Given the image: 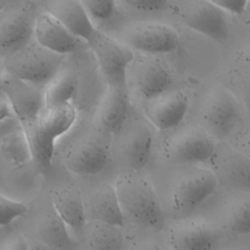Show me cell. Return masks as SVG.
I'll return each instance as SVG.
<instances>
[{
	"label": "cell",
	"mask_w": 250,
	"mask_h": 250,
	"mask_svg": "<svg viewBox=\"0 0 250 250\" xmlns=\"http://www.w3.org/2000/svg\"><path fill=\"white\" fill-rule=\"evenodd\" d=\"M11 115V108L5 102H0V122Z\"/></svg>",
	"instance_id": "cell-37"
},
{
	"label": "cell",
	"mask_w": 250,
	"mask_h": 250,
	"mask_svg": "<svg viewBox=\"0 0 250 250\" xmlns=\"http://www.w3.org/2000/svg\"><path fill=\"white\" fill-rule=\"evenodd\" d=\"M63 56L53 53L30 41L4 58L3 69L18 79L44 88L62 69Z\"/></svg>",
	"instance_id": "cell-2"
},
{
	"label": "cell",
	"mask_w": 250,
	"mask_h": 250,
	"mask_svg": "<svg viewBox=\"0 0 250 250\" xmlns=\"http://www.w3.org/2000/svg\"><path fill=\"white\" fill-rule=\"evenodd\" d=\"M242 58L247 63V65H250V43L245 46V48L242 50Z\"/></svg>",
	"instance_id": "cell-39"
},
{
	"label": "cell",
	"mask_w": 250,
	"mask_h": 250,
	"mask_svg": "<svg viewBox=\"0 0 250 250\" xmlns=\"http://www.w3.org/2000/svg\"><path fill=\"white\" fill-rule=\"evenodd\" d=\"M242 18H243V21L246 25L250 26V1L247 2V6H246V9L242 15Z\"/></svg>",
	"instance_id": "cell-38"
},
{
	"label": "cell",
	"mask_w": 250,
	"mask_h": 250,
	"mask_svg": "<svg viewBox=\"0 0 250 250\" xmlns=\"http://www.w3.org/2000/svg\"><path fill=\"white\" fill-rule=\"evenodd\" d=\"M118 134L117 153L121 164L132 172L143 169L150 158L154 142L149 122L142 118L126 122Z\"/></svg>",
	"instance_id": "cell-9"
},
{
	"label": "cell",
	"mask_w": 250,
	"mask_h": 250,
	"mask_svg": "<svg viewBox=\"0 0 250 250\" xmlns=\"http://www.w3.org/2000/svg\"><path fill=\"white\" fill-rule=\"evenodd\" d=\"M232 79L243 103L250 109V65L235 70Z\"/></svg>",
	"instance_id": "cell-31"
},
{
	"label": "cell",
	"mask_w": 250,
	"mask_h": 250,
	"mask_svg": "<svg viewBox=\"0 0 250 250\" xmlns=\"http://www.w3.org/2000/svg\"><path fill=\"white\" fill-rule=\"evenodd\" d=\"M27 206L0 193V226H7L19 217L27 213Z\"/></svg>",
	"instance_id": "cell-30"
},
{
	"label": "cell",
	"mask_w": 250,
	"mask_h": 250,
	"mask_svg": "<svg viewBox=\"0 0 250 250\" xmlns=\"http://www.w3.org/2000/svg\"><path fill=\"white\" fill-rule=\"evenodd\" d=\"M0 154L15 168L21 167L31 160L29 146L21 128L1 138Z\"/></svg>",
	"instance_id": "cell-28"
},
{
	"label": "cell",
	"mask_w": 250,
	"mask_h": 250,
	"mask_svg": "<svg viewBox=\"0 0 250 250\" xmlns=\"http://www.w3.org/2000/svg\"><path fill=\"white\" fill-rule=\"evenodd\" d=\"M219 184L250 193V159L229 144H218L215 153L209 161Z\"/></svg>",
	"instance_id": "cell-13"
},
{
	"label": "cell",
	"mask_w": 250,
	"mask_h": 250,
	"mask_svg": "<svg viewBox=\"0 0 250 250\" xmlns=\"http://www.w3.org/2000/svg\"><path fill=\"white\" fill-rule=\"evenodd\" d=\"M229 145L250 159V126L239 130L232 137Z\"/></svg>",
	"instance_id": "cell-33"
},
{
	"label": "cell",
	"mask_w": 250,
	"mask_h": 250,
	"mask_svg": "<svg viewBox=\"0 0 250 250\" xmlns=\"http://www.w3.org/2000/svg\"><path fill=\"white\" fill-rule=\"evenodd\" d=\"M37 7L32 1H13L0 10V56L27 45L33 37Z\"/></svg>",
	"instance_id": "cell-5"
},
{
	"label": "cell",
	"mask_w": 250,
	"mask_h": 250,
	"mask_svg": "<svg viewBox=\"0 0 250 250\" xmlns=\"http://www.w3.org/2000/svg\"><path fill=\"white\" fill-rule=\"evenodd\" d=\"M2 92L8 99V104L20 124L37 120L44 103V88L37 87L9 74L2 79Z\"/></svg>",
	"instance_id": "cell-15"
},
{
	"label": "cell",
	"mask_w": 250,
	"mask_h": 250,
	"mask_svg": "<svg viewBox=\"0 0 250 250\" xmlns=\"http://www.w3.org/2000/svg\"><path fill=\"white\" fill-rule=\"evenodd\" d=\"M129 70L135 91L146 102L172 90L170 71L161 62L149 56L135 59Z\"/></svg>",
	"instance_id": "cell-14"
},
{
	"label": "cell",
	"mask_w": 250,
	"mask_h": 250,
	"mask_svg": "<svg viewBox=\"0 0 250 250\" xmlns=\"http://www.w3.org/2000/svg\"><path fill=\"white\" fill-rule=\"evenodd\" d=\"M76 88V74L70 69H61L44 87L45 107H55L70 103Z\"/></svg>",
	"instance_id": "cell-26"
},
{
	"label": "cell",
	"mask_w": 250,
	"mask_h": 250,
	"mask_svg": "<svg viewBox=\"0 0 250 250\" xmlns=\"http://www.w3.org/2000/svg\"><path fill=\"white\" fill-rule=\"evenodd\" d=\"M167 241L172 250H218L221 234L205 219L186 218L170 227Z\"/></svg>",
	"instance_id": "cell-12"
},
{
	"label": "cell",
	"mask_w": 250,
	"mask_h": 250,
	"mask_svg": "<svg viewBox=\"0 0 250 250\" xmlns=\"http://www.w3.org/2000/svg\"><path fill=\"white\" fill-rule=\"evenodd\" d=\"M188 95L181 90H171L146 103L144 112L149 124L160 131L178 127L188 110Z\"/></svg>",
	"instance_id": "cell-16"
},
{
	"label": "cell",
	"mask_w": 250,
	"mask_h": 250,
	"mask_svg": "<svg viewBox=\"0 0 250 250\" xmlns=\"http://www.w3.org/2000/svg\"><path fill=\"white\" fill-rule=\"evenodd\" d=\"M3 66L0 64V92H2V79H3Z\"/></svg>",
	"instance_id": "cell-40"
},
{
	"label": "cell",
	"mask_w": 250,
	"mask_h": 250,
	"mask_svg": "<svg viewBox=\"0 0 250 250\" xmlns=\"http://www.w3.org/2000/svg\"><path fill=\"white\" fill-rule=\"evenodd\" d=\"M219 181L211 169L196 166L179 171L170 186V205L174 214L188 218L217 189Z\"/></svg>",
	"instance_id": "cell-4"
},
{
	"label": "cell",
	"mask_w": 250,
	"mask_h": 250,
	"mask_svg": "<svg viewBox=\"0 0 250 250\" xmlns=\"http://www.w3.org/2000/svg\"><path fill=\"white\" fill-rule=\"evenodd\" d=\"M224 218L228 228L236 234L250 233V193L240 192L226 204Z\"/></svg>",
	"instance_id": "cell-27"
},
{
	"label": "cell",
	"mask_w": 250,
	"mask_h": 250,
	"mask_svg": "<svg viewBox=\"0 0 250 250\" xmlns=\"http://www.w3.org/2000/svg\"><path fill=\"white\" fill-rule=\"evenodd\" d=\"M86 250H122L124 236L120 227L103 222L87 221L82 231Z\"/></svg>",
	"instance_id": "cell-23"
},
{
	"label": "cell",
	"mask_w": 250,
	"mask_h": 250,
	"mask_svg": "<svg viewBox=\"0 0 250 250\" xmlns=\"http://www.w3.org/2000/svg\"><path fill=\"white\" fill-rule=\"evenodd\" d=\"M123 41L130 48L147 56L171 54L180 47V37L170 26L158 22H138L127 26Z\"/></svg>",
	"instance_id": "cell-10"
},
{
	"label": "cell",
	"mask_w": 250,
	"mask_h": 250,
	"mask_svg": "<svg viewBox=\"0 0 250 250\" xmlns=\"http://www.w3.org/2000/svg\"><path fill=\"white\" fill-rule=\"evenodd\" d=\"M0 250H29V245L24 237L14 235L3 243Z\"/></svg>",
	"instance_id": "cell-35"
},
{
	"label": "cell",
	"mask_w": 250,
	"mask_h": 250,
	"mask_svg": "<svg viewBox=\"0 0 250 250\" xmlns=\"http://www.w3.org/2000/svg\"><path fill=\"white\" fill-rule=\"evenodd\" d=\"M31 153V160L41 167H48L55 151V141L39 126L38 119L21 124Z\"/></svg>",
	"instance_id": "cell-24"
},
{
	"label": "cell",
	"mask_w": 250,
	"mask_h": 250,
	"mask_svg": "<svg viewBox=\"0 0 250 250\" xmlns=\"http://www.w3.org/2000/svg\"><path fill=\"white\" fill-rule=\"evenodd\" d=\"M33 37L39 45L61 56L74 53L80 46V39L47 12L38 14Z\"/></svg>",
	"instance_id": "cell-17"
},
{
	"label": "cell",
	"mask_w": 250,
	"mask_h": 250,
	"mask_svg": "<svg viewBox=\"0 0 250 250\" xmlns=\"http://www.w3.org/2000/svg\"><path fill=\"white\" fill-rule=\"evenodd\" d=\"M212 2L222 9L224 12H229L237 16H242L247 2L245 0H212Z\"/></svg>",
	"instance_id": "cell-34"
},
{
	"label": "cell",
	"mask_w": 250,
	"mask_h": 250,
	"mask_svg": "<svg viewBox=\"0 0 250 250\" xmlns=\"http://www.w3.org/2000/svg\"><path fill=\"white\" fill-rule=\"evenodd\" d=\"M124 3L134 10L149 13L162 12L170 6V2L165 0H126Z\"/></svg>",
	"instance_id": "cell-32"
},
{
	"label": "cell",
	"mask_w": 250,
	"mask_h": 250,
	"mask_svg": "<svg viewBox=\"0 0 250 250\" xmlns=\"http://www.w3.org/2000/svg\"><path fill=\"white\" fill-rule=\"evenodd\" d=\"M91 21H105L113 17L116 2L111 0H84L81 1Z\"/></svg>",
	"instance_id": "cell-29"
},
{
	"label": "cell",
	"mask_w": 250,
	"mask_h": 250,
	"mask_svg": "<svg viewBox=\"0 0 250 250\" xmlns=\"http://www.w3.org/2000/svg\"><path fill=\"white\" fill-rule=\"evenodd\" d=\"M45 12L58 20L75 37L87 42V44L97 32L81 1H49L45 4Z\"/></svg>",
	"instance_id": "cell-18"
},
{
	"label": "cell",
	"mask_w": 250,
	"mask_h": 250,
	"mask_svg": "<svg viewBox=\"0 0 250 250\" xmlns=\"http://www.w3.org/2000/svg\"><path fill=\"white\" fill-rule=\"evenodd\" d=\"M114 189L124 219L152 230H159L165 225L161 201L153 186L137 172L119 175Z\"/></svg>",
	"instance_id": "cell-1"
},
{
	"label": "cell",
	"mask_w": 250,
	"mask_h": 250,
	"mask_svg": "<svg viewBox=\"0 0 250 250\" xmlns=\"http://www.w3.org/2000/svg\"><path fill=\"white\" fill-rule=\"evenodd\" d=\"M183 22L190 29L219 43L229 37V25L226 13L212 0L184 2L179 8Z\"/></svg>",
	"instance_id": "cell-11"
},
{
	"label": "cell",
	"mask_w": 250,
	"mask_h": 250,
	"mask_svg": "<svg viewBox=\"0 0 250 250\" xmlns=\"http://www.w3.org/2000/svg\"><path fill=\"white\" fill-rule=\"evenodd\" d=\"M76 119V110L71 103L42 109L38 123L40 128L51 138L56 140L66 133L73 125Z\"/></svg>",
	"instance_id": "cell-25"
},
{
	"label": "cell",
	"mask_w": 250,
	"mask_h": 250,
	"mask_svg": "<svg viewBox=\"0 0 250 250\" xmlns=\"http://www.w3.org/2000/svg\"><path fill=\"white\" fill-rule=\"evenodd\" d=\"M106 132L90 134L74 142L63 154L66 169L79 176H94L107 165L110 145Z\"/></svg>",
	"instance_id": "cell-8"
},
{
	"label": "cell",
	"mask_w": 250,
	"mask_h": 250,
	"mask_svg": "<svg viewBox=\"0 0 250 250\" xmlns=\"http://www.w3.org/2000/svg\"><path fill=\"white\" fill-rule=\"evenodd\" d=\"M217 145L216 140L199 125H188L166 139L164 153L175 164L193 166L209 162Z\"/></svg>",
	"instance_id": "cell-6"
},
{
	"label": "cell",
	"mask_w": 250,
	"mask_h": 250,
	"mask_svg": "<svg viewBox=\"0 0 250 250\" xmlns=\"http://www.w3.org/2000/svg\"><path fill=\"white\" fill-rule=\"evenodd\" d=\"M88 45L107 86L127 90L128 72L135 60L132 50L98 30Z\"/></svg>",
	"instance_id": "cell-7"
},
{
	"label": "cell",
	"mask_w": 250,
	"mask_h": 250,
	"mask_svg": "<svg viewBox=\"0 0 250 250\" xmlns=\"http://www.w3.org/2000/svg\"><path fill=\"white\" fill-rule=\"evenodd\" d=\"M198 119L199 126L216 141L229 137L242 120L235 94L226 86H212L201 101Z\"/></svg>",
	"instance_id": "cell-3"
},
{
	"label": "cell",
	"mask_w": 250,
	"mask_h": 250,
	"mask_svg": "<svg viewBox=\"0 0 250 250\" xmlns=\"http://www.w3.org/2000/svg\"><path fill=\"white\" fill-rule=\"evenodd\" d=\"M134 250H164L158 244L153 242H145L138 245Z\"/></svg>",
	"instance_id": "cell-36"
},
{
	"label": "cell",
	"mask_w": 250,
	"mask_h": 250,
	"mask_svg": "<svg viewBox=\"0 0 250 250\" xmlns=\"http://www.w3.org/2000/svg\"><path fill=\"white\" fill-rule=\"evenodd\" d=\"M52 207L73 233H82L87 223V214L82 194L78 188L67 185L51 191Z\"/></svg>",
	"instance_id": "cell-19"
},
{
	"label": "cell",
	"mask_w": 250,
	"mask_h": 250,
	"mask_svg": "<svg viewBox=\"0 0 250 250\" xmlns=\"http://www.w3.org/2000/svg\"><path fill=\"white\" fill-rule=\"evenodd\" d=\"M35 233L38 240L51 250L78 249V243L53 207L43 211L37 217Z\"/></svg>",
	"instance_id": "cell-20"
},
{
	"label": "cell",
	"mask_w": 250,
	"mask_h": 250,
	"mask_svg": "<svg viewBox=\"0 0 250 250\" xmlns=\"http://www.w3.org/2000/svg\"><path fill=\"white\" fill-rule=\"evenodd\" d=\"M128 111L127 90L107 86L98 111L100 128L107 134H118L127 122Z\"/></svg>",
	"instance_id": "cell-21"
},
{
	"label": "cell",
	"mask_w": 250,
	"mask_h": 250,
	"mask_svg": "<svg viewBox=\"0 0 250 250\" xmlns=\"http://www.w3.org/2000/svg\"><path fill=\"white\" fill-rule=\"evenodd\" d=\"M90 212L94 221L122 227L124 216L113 186L104 185L96 189L90 198Z\"/></svg>",
	"instance_id": "cell-22"
}]
</instances>
